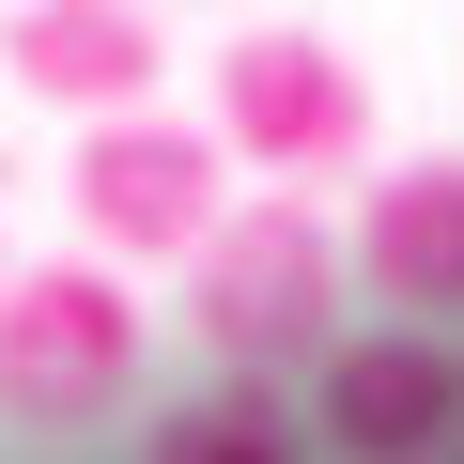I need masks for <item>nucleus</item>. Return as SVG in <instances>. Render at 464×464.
I'll list each match as a JSON object with an SVG mask.
<instances>
[{"instance_id":"f257e3e1","label":"nucleus","mask_w":464,"mask_h":464,"mask_svg":"<svg viewBox=\"0 0 464 464\" xmlns=\"http://www.w3.org/2000/svg\"><path fill=\"white\" fill-rule=\"evenodd\" d=\"M341 217H310L295 186L264 201H217L201 248H186V325L217 341V372H279V356H325L341 341Z\"/></svg>"},{"instance_id":"f03ea898","label":"nucleus","mask_w":464,"mask_h":464,"mask_svg":"<svg viewBox=\"0 0 464 464\" xmlns=\"http://www.w3.org/2000/svg\"><path fill=\"white\" fill-rule=\"evenodd\" d=\"M140 387V295H124V264L93 248V264H0V418L16 433H78V418H109Z\"/></svg>"},{"instance_id":"7ed1b4c3","label":"nucleus","mask_w":464,"mask_h":464,"mask_svg":"<svg viewBox=\"0 0 464 464\" xmlns=\"http://www.w3.org/2000/svg\"><path fill=\"white\" fill-rule=\"evenodd\" d=\"M217 201H232V140L217 124H170L155 93L93 109V140H78V232L109 264H186Z\"/></svg>"},{"instance_id":"20e7f679","label":"nucleus","mask_w":464,"mask_h":464,"mask_svg":"<svg viewBox=\"0 0 464 464\" xmlns=\"http://www.w3.org/2000/svg\"><path fill=\"white\" fill-rule=\"evenodd\" d=\"M217 140L264 186H310V170H341L372 140V93H356V63L325 32H232L217 47Z\"/></svg>"},{"instance_id":"39448f33","label":"nucleus","mask_w":464,"mask_h":464,"mask_svg":"<svg viewBox=\"0 0 464 464\" xmlns=\"http://www.w3.org/2000/svg\"><path fill=\"white\" fill-rule=\"evenodd\" d=\"M310 433L341 464H449L464 449V341H433L418 310H387V341H325Z\"/></svg>"},{"instance_id":"423d86ee","label":"nucleus","mask_w":464,"mask_h":464,"mask_svg":"<svg viewBox=\"0 0 464 464\" xmlns=\"http://www.w3.org/2000/svg\"><path fill=\"white\" fill-rule=\"evenodd\" d=\"M341 264H356L387 310H418V325H464V155H402V170L356 201Z\"/></svg>"},{"instance_id":"0eeeda50","label":"nucleus","mask_w":464,"mask_h":464,"mask_svg":"<svg viewBox=\"0 0 464 464\" xmlns=\"http://www.w3.org/2000/svg\"><path fill=\"white\" fill-rule=\"evenodd\" d=\"M0 63L47 109H140L155 93V0H16L0 16Z\"/></svg>"},{"instance_id":"6e6552de","label":"nucleus","mask_w":464,"mask_h":464,"mask_svg":"<svg viewBox=\"0 0 464 464\" xmlns=\"http://www.w3.org/2000/svg\"><path fill=\"white\" fill-rule=\"evenodd\" d=\"M140 464H310V418L264 387V372H217L201 402H170L155 418V449Z\"/></svg>"}]
</instances>
